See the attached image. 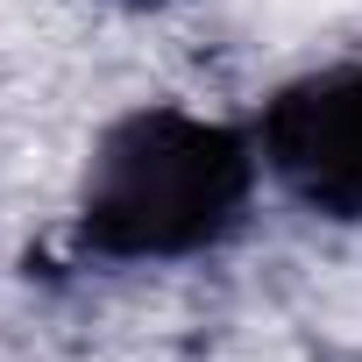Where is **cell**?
Segmentation results:
<instances>
[{
    "label": "cell",
    "instance_id": "obj_1",
    "mask_svg": "<svg viewBox=\"0 0 362 362\" xmlns=\"http://www.w3.org/2000/svg\"><path fill=\"white\" fill-rule=\"evenodd\" d=\"M256 185V156L235 128L142 107L107 128L86 206H78V249L100 263H170L199 256L242 228Z\"/></svg>",
    "mask_w": 362,
    "mask_h": 362
},
{
    "label": "cell",
    "instance_id": "obj_2",
    "mask_svg": "<svg viewBox=\"0 0 362 362\" xmlns=\"http://www.w3.org/2000/svg\"><path fill=\"white\" fill-rule=\"evenodd\" d=\"M263 163L327 221H362V64L313 71L263 107Z\"/></svg>",
    "mask_w": 362,
    "mask_h": 362
}]
</instances>
